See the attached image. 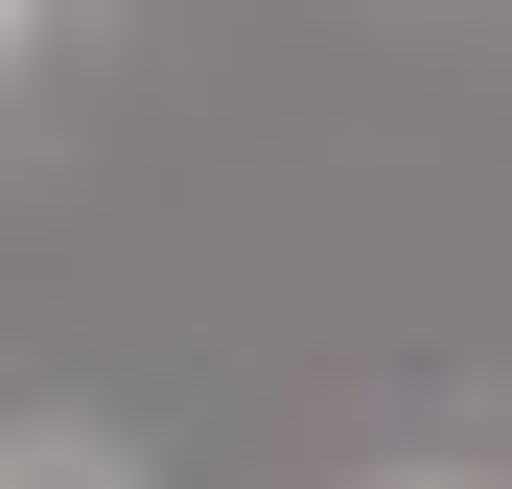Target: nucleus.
I'll list each match as a JSON object with an SVG mask.
<instances>
[{
	"label": "nucleus",
	"mask_w": 512,
	"mask_h": 489,
	"mask_svg": "<svg viewBox=\"0 0 512 489\" xmlns=\"http://www.w3.org/2000/svg\"><path fill=\"white\" fill-rule=\"evenodd\" d=\"M24 489H117V466H70V443H47V466H24Z\"/></svg>",
	"instance_id": "obj_1"
},
{
	"label": "nucleus",
	"mask_w": 512,
	"mask_h": 489,
	"mask_svg": "<svg viewBox=\"0 0 512 489\" xmlns=\"http://www.w3.org/2000/svg\"><path fill=\"white\" fill-rule=\"evenodd\" d=\"M0 24H24V0H0Z\"/></svg>",
	"instance_id": "obj_3"
},
{
	"label": "nucleus",
	"mask_w": 512,
	"mask_h": 489,
	"mask_svg": "<svg viewBox=\"0 0 512 489\" xmlns=\"http://www.w3.org/2000/svg\"><path fill=\"white\" fill-rule=\"evenodd\" d=\"M419 489H466V466H419Z\"/></svg>",
	"instance_id": "obj_2"
},
{
	"label": "nucleus",
	"mask_w": 512,
	"mask_h": 489,
	"mask_svg": "<svg viewBox=\"0 0 512 489\" xmlns=\"http://www.w3.org/2000/svg\"><path fill=\"white\" fill-rule=\"evenodd\" d=\"M0 489H24V466H0Z\"/></svg>",
	"instance_id": "obj_4"
}]
</instances>
